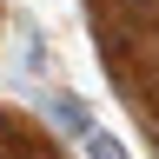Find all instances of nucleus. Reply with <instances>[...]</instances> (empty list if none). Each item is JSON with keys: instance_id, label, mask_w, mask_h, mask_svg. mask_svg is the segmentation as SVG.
I'll return each mask as SVG.
<instances>
[{"instance_id": "nucleus-1", "label": "nucleus", "mask_w": 159, "mask_h": 159, "mask_svg": "<svg viewBox=\"0 0 159 159\" xmlns=\"http://www.w3.org/2000/svg\"><path fill=\"white\" fill-rule=\"evenodd\" d=\"M47 113H53V126H66V133H80V139L99 133V126H93V106H86V99H73V93H53Z\"/></svg>"}, {"instance_id": "nucleus-2", "label": "nucleus", "mask_w": 159, "mask_h": 159, "mask_svg": "<svg viewBox=\"0 0 159 159\" xmlns=\"http://www.w3.org/2000/svg\"><path fill=\"white\" fill-rule=\"evenodd\" d=\"M86 152H93V159H126V146H119L113 133H93V139H86Z\"/></svg>"}]
</instances>
